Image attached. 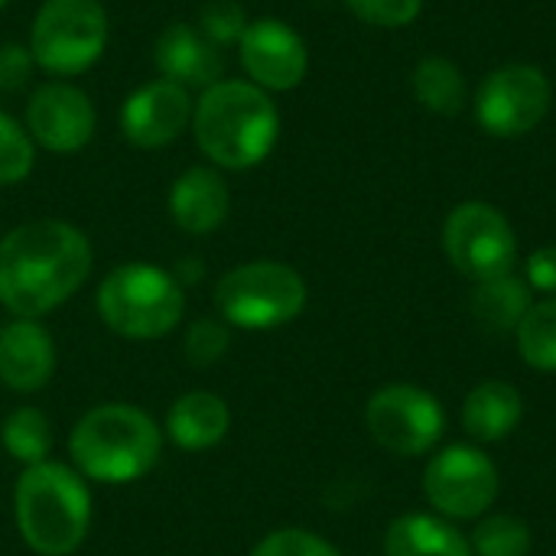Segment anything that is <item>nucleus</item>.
<instances>
[{
	"mask_svg": "<svg viewBox=\"0 0 556 556\" xmlns=\"http://www.w3.org/2000/svg\"><path fill=\"white\" fill-rule=\"evenodd\" d=\"M94 124L98 117L91 98L68 81H46L29 94L26 134L52 153L81 150L91 140Z\"/></svg>",
	"mask_w": 556,
	"mask_h": 556,
	"instance_id": "nucleus-13",
	"label": "nucleus"
},
{
	"mask_svg": "<svg viewBox=\"0 0 556 556\" xmlns=\"http://www.w3.org/2000/svg\"><path fill=\"white\" fill-rule=\"evenodd\" d=\"M55 345L36 319H13L0 329V381L10 391L33 394L52 381Z\"/></svg>",
	"mask_w": 556,
	"mask_h": 556,
	"instance_id": "nucleus-16",
	"label": "nucleus"
},
{
	"mask_svg": "<svg viewBox=\"0 0 556 556\" xmlns=\"http://www.w3.org/2000/svg\"><path fill=\"white\" fill-rule=\"evenodd\" d=\"M525 417V401L508 381H482L469 391L463 404V430L479 443H498L518 430Z\"/></svg>",
	"mask_w": 556,
	"mask_h": 556,
	"instance_id": "nucleus-19",
	"label": "nucleus"
},
{
	"mask_svg": "<svg viewBox=\"0 0 556 556\" xmlns=\"http://www.w3.org/2000/svg\"><path fill=\"white\" fill-rule=\"evenodd\" d=\"M20 538L39 556L75 554L91 525V495L85 479L62 463L26 466L13 489Z\"/></svg>",
	"mask_w": 556,
	"mask_h": 556,
	"instance_id": "nucleus-3",
	"label": "nucleus"
},
{
	"mask_svg": "<svg viewBox=\"0 0 556 556\" xmlns=\"http://www.w3.org/2000/svg\"><path fill=\"white\" fill-rule=\"evenodd\" d=\"M182 313L179 280L156 264H121L98 287V316L124 339H160L179 326Z\"/></svg>",
	"mask_w": 556,
	"mask_h": 556,
	"instance_id": "nucleus-5",
	"label": "nucleus"
},
{
	"mask_svg": "<svg viewBox=\"0 0 556 556\" xmlns=\"http://www.w3.org/2000/svg\"><path fill=\"white\" fill-rule=\"evenodd\" d=\"M153 62L163 78L189 88H212L225 75L222 49L189 23H169L153 42Z\"/></svg>",
	"mask_w": 556,
	"mask_h": 556,
	"instance_id": "nucleus-15",
	"label": "nucleus"
},
{
	"mask_svg": "<svg viewBox=\"0 0 556 556\" xmlns=\"http://www.w3.org/2000/svg\"><path fill=\"white\" fill-rule=\"evenodd\" d=\"M531 306H534L531 287H528V280H518L515 274L482 280L472 290V316L495 332L518 329V323L528 316Z\"/></svg>",
	"mask_w": 556,
	"mask_h": 556,
	"instance_id": "nucleus-21",
	"label": "nucleus"
},
{
	"mask_svg": "<svg viewBox=\"0 0 556 556\" xmlns=\"http://www.w3.org/2000/svg\"><path fill=\"white\" fill-rule=\"evenodd\" d=\"M33 163H36L33 137L10 114L0 111V186L23 182L33 173Z\"/></svg>",
	"mask_w": 556,
	"mask_h": 556,
	"instance_id": "nucleus-26",
	"label": "nucleus"
},
{
	"mask_svg": "<svg viewBox=\"0 0 556 556\" xmlns=\"http://www.w3.org/2000/svg\"><path fill=\"white\" fill-rule=\"evenodd\" d=\"M160 427L150 414L130 404H101L88 410L68 437V453L78 472L104 485L143 479L160 463Z\"/></svg>",
	"mask_w": 556,
	"mask_h": 556,
	"instance_id": "nucleus-4",
	"label": "nucleus"
},
{
	"mask_svg": "<svg viewBox=\"0 0 556 556\" xmlns=\"http://www.w3.org/2000/svg\"><path fill=\"white\" fill-rule=\"evenodd\" d=\"M251 556H339V551L313 534V531H303V528H283V531H274L267 534Z\"/></svg>",
	"mask_w": 556,
	"mask_h": 556,
	"instance_id": "nucleus-28",
	"label": "nucleus"
},
{
	"mask_svg": "<svg viewBox=\"0 0 556 556\" xmlns=\"http://www.w3.org/2000/svg\"><path fill=\"white\" fill-rule=\"evenodd\" d=\"M3 446L7 453L26 466H39L49 459L52 450V427L49 417L36 407H16L7 420H3Z\"/></svg>",
	"mask_w": 556,
	"mask_h": 556,
	"instance_id": "nucleus-23",
	"label": "nucleus"
},
{
	"mask_svg": "<svg viewBox=\"0 0 556 556\" xmlns=\"http://www.w3.org/2000/svg\"><path fill=\"white\" fill-rule=\"evenodd\" d=\"M528 287L556 293V244H544L528 257Z\"/></svg>",
	"mask_w": 556,
	"mask_h": 556,
	"instance_id": "nucleus-32",
	"label": "nucleus"
},
{
	"mask_svg": "<svg viewBox=\"0 0 556 556\" xmlns=\"http://www.w3.org/2000/svg\"><path fill=\"white\" fill-rule=\"evenodd\" d=\"M231 410L228 404L212 391H189L182 394L166 417V433L179 450L202 453L218 446L228 437Z\"/></svg>",
	"mask_w": 556,
	"mask_h": 556,
	"instance_id": "nucleus-18",
	"label": "nucleus"
},
{
	"mask_svg": "<svg viewBox=\"0 0 556 556\" xmlns=\"http://www.w3.org/2000/svg\"><path fill=\"white\" fill-rule=\"evenodd\" d=\"M33 52L20 42L0 46V91H20L33 78Z\"/></svg>",
	"mask_w": 556,
	"mask_h": 556,
	"instance_id": "nucleus-31",
	"label": "nucleus"
},
{
	"mask_svg": "<svg viewBox=\"0 0 556 556\" xmlns=\"http://www.w3.org/2000/svg\"><path fill=\"white\" fill-rule=\"evenodd\" d=\"M345 3L362 23H371L381 29H401L414 23L424 10V0H345Z\"/></svg>",
	"mask_w": 556,
	"mask_h": 556,
	"instance_id": "nucleus-30",
	"label": "nucleus"
},
{
	"mask_svg": "<svg viewBox=\"0 0 556 556\" xmlns=\"http://www.w3.org/2000/svg\"><path fill=\"white\" fill-rule=\"evenodd\" d=\"M414 94L433 114H459L469 101L463 68L446 55H424L414 68Z\"/></svg>",
	"mask_w": 556,
	"mask_h": 556,
	"instance_id": "nucleus-22",
	"label": "nucleus"
},
{
	"mask_svg": "<svg viewBox=\"0 0 556 556\" xmlns=\"http://www.w3.org/2000/svg\"><path fill=\"white\" fill-rule=\"evenodd\" d=\"M228 208L231 192L218 169L192 166L182 176H176L169 189V215L189 235H212L215 228L225 225Z\"/></svg>",
	"mask_w": 556,
	"mask_h": 556,
	"instance_id": "nucleus-17",
	"label": "nucleus"
},
{
	"mask_svg": "<svg viewBox=\"0 0 556 556\" xmlns=\"http://www.w3.org/2000/svg\"><path fill=\"white\" fill-rule=\"evenodd\" d=\"M91 270L88 238L59 218L13 228L0 241V306L16 319H39L59 309Z\"/></svg>",
	"mask_w": 556,
	"mask_h": 556,
	"instance_id": "nucleus-1",
	"label": "nucleus"
},
{
	"mask_svg": "<svg viewBox=\"0 0 556 556\" xmlns=\"http://www.w3.org/2000/svg\"><path fill=\"white\" fill-rule=\"evenodd\" d=\"M551 101H554L551 78L538 65L511 62L482 78L472 111L485 134L511 140L531 134L547 117Z\"/></svg>",
	"mask_w": 556,
	"mask_h": 556,
	"instance_id": "nucleus-9",
	"label": "nucleus"
},
{
	"mask_svg": "<svg viewBox=\"0 0 556 556\" xmlns=\"http://www.w3.org/2000/svg\"><path fill=\"white\" fill-rule=\"evenodd\" d=\"M443 251L463 277L482 283L515 270L518 238L511 222L495 205L463 202L446 215Z\"/></svg>",
	"mask_w": 556,
	"mask_h": 556,
	"instance_id": "nucleus-8",
	"label": "nucleus"
},
{
	"mask_svg": "<svg viewBox=\"0 0 556 556\" xmlns=\"http://www.w3.org/2000/svg\"><path fill=\"white\" fill-rule=\"evenodd\" d=\"M531 544V528L515 515H489L469 538L472 556H528Z\"/></svg>",
	"mask_w": 556,
	"mask_h": 556,
	"instance_id": "nucleus-25",
	"label": "nucleus"
},
{
	"mask_svg": "<svg viewBox=\"0 0 556 556\" xmlns=\"http://www.w3.org/2000/svg\"><path fill=\"white\" fill-rule=\"evenodd\" d=\"M365 427L381 450L394 456H424L440 443L446 414L430 391L417 384H388L371 394Z\"/></svg>",
	"mask_w": 556,
	"mask_h": 556,
	"instance_id": "nucleus-10",
	"label": "nucleus"
},
{
	"mask_svg": "<svg viewBox=\"0 0 556 556\" xmlns=\"http://www.w3.org/2000/svg\"><path fill=\"white\" fill-rule=\"evenodd\" d=\"M192 98L182 85L169 78H153L127 94L121 108V134L140 150H156L173 143L192 121Z\"/></svg>",
	"mask_w": 556,
	"mask_h": 556,
	"instance_id": "nucleus-14",
	"label": "nucleus"
},
{
	"mask_svg": "<svg viewBox=\"0 0 556 556\" xmlns=\"http://www.w3.org/2000/svg\"><path fill=\"white\" fill-rule=\"evenodd\" d=\"M199 150L222 169L264 163L280 137V111L254 81H215L192 111Z\"/></svg>",
	"mask_w": 556,
	"mask_h": 556,
	"instance_id": "nucleus-2",
	"label": "nucleus"
},
{
	"mask_svg": "<svg viewBox=\"0 0 556 556\" xmlns=\"http://www.w3.org/2000/svg\"><path fill=\"white\" fill-rule=\"evenodd\" d=\"M215 306L238 329H277L306 306V280L280 261L238 264L215 283Z\"/></svg>",
	"mask_w": 556,
	"mask_h": 556,
	"instance_id": "nucleus-6",
	"label": "nucleus"
},
{
	"mask_svg": "<svg viewBox=\"0 0 556 556\" xmlns=\"http://www.w3.org/2000/svg\"><path fill=\"white\" fill-rule=\"evenodd\" d=\"M108 46V13L101 0H46L29 29L36 68L55 78L81 75Z\"/></svg>",
	"mask_w": 556,
	"mask_h": 556,
	"instance_id": "nucleus-7",
	"label": "nucleus"
},
{
	"mask_svg": "<svg viewBox=\"0 0 556 556\" xmlns=\"http://www.w3.org/2000/svg\"><path fill=\"white\" fill-rule=\"evenodd\" d=\"M521 358L538 371H556V296L541 300L518 323Z\"/></svg>",
	"mask_w": 556,
	"mask_h": 556,
	"instance_id": "nucleus-24",
	"label": "nucleus"
},
{
	"mask_svg": "<svg viewBox=\"0 0 556 556\" xmlns=\"http://www.w3.org/2000/svg\"><path fill=\"white\" fill-rule=\"evenodd\" d=\"M498 469L495 463L466 443L440 450L424 469V495L443 515L456 521L482 518L498 498Z\"/></svg>",
	"mask_w": 556,
	"mask_h": 556,
	"instance_id": "nucleus-11",
	"label": "nucleus"
},
{
	"mask_svg": "<svg viewBox=\"0 0 556 556\" xmlns=\"http://www.w3.org/2000/svg\"><path fill=\"white\" fill-rule=\"evenodd\" d=\"M7 3H10V0H0V7H7Z\"/></svg>",
	"mask_w": 556,
	"mask_h": 556,
	"instance_id": "nucleus-33",
	"label": "nucleus"
},
{
	"mask_svg": "<svg viewBox=\"0 0 556 556\" xmlns=\"http://www.w3.org/2000/svg\"><path fill=\"white\" fill-rule=\"evenodd\" d=\"M384 556H472V547L443 518L404 515L384 531Z\"/></svg>",
	"mask_w": 556,
	"mask_h": 556,
	"instance_id": "nucleus-20",
	"label": "nucleus"
},
{
	"mask_svg": "<svg viewBox=\"0 0 556 556\" xmlns=\"http://www.w3.org/2000/svg\"><path fill=\"white\" fill-rule=\"evenodd\" d=\"M228 336H231L228 326L218 323V319H199V323H192L186 329V345H182L189 365H195V368L215 365L225 355V349H228Z\"/></svg>",
	"mask_w": 556,
	"mask_h": 556,
	"instance_id": "nucleus-29",
	"label": "nucleus"
},
{
	"mask_svg": "<svg viewBox=\"0 0 556 556\" xmlns=\"http://www.w3.org/2000/svg\"><path fill=\"white\" fill-rule=\"evenodd\" d=\"M248 23H251V20H248L244 7L235 3V0H208V3L199 10V33L208 36L215 46L241 42Z\"/></svg>",
	"mask_w": 556,
	"mask_h": 556,
	"instance_id": "nucleus-27",
	"label": "nucleus"
},
{
	"mask_svg": "<svg viewBox=\"0 0 556 556\" xmlns=\"http://www.w3.org/2000/svg\"><path fill=\"white\" fill-rule=\"evenodd\" d=\"M238 52L244 72L264 91H290L306 78L309 68L303 36L277 16L251 20L238 42Z\"/></svg>",
	"mask_w": 556,
	"mask_h": 556,
	"instance_id": "nucleus-12",
	"label": "nucleus"
}]
</instances>
